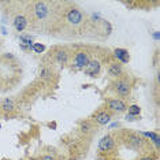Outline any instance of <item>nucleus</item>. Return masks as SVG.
I'll return each instance as SVG.
<instances>
[{
    "label": "nucleus",
    "instance_id": "1",
    "mask_svg": "<svg viewBox=\"0 0 160 160\" xmlns=\"http://www.w3.org/2000/svg\"><path fill=\"white\" fill-rule=\"evenodd\" d=\"M90 62V55L86 51H78L77 53L72 58V67L77 70H82L88 66V63Z\"/></svg>",
    "mask_w": 160,
    "mask_h": 160
},
{
    "label": "nucleus",
    "instance_id": "2",
    "mask_svg": "<svg viewBox=\"0 0 160 160\" xmlns=\"http://www.w3.org/2000/svg\"><path fill=\"white\" fill-rule=\"evenodd\" d=\"M66 19L72 26H79L83 22V14L78 8H70L66 14Z\"/></svg>",
    "mask_w": 160,
    "mask_h": 160
},
{
    "label": "nucleus",
    "instance_id": "3",
    "mask_svg": "<svg viewBox=\"0 0 160 160\" xmlns=\"http://www.w3.org/2000/svg\"><path fill=\"white\" fill-rule=\"evenodd\" d=\"M114 90L121 97H127V96H130L132 86H130V83L127 82L126 79H118V81L114 83Z\"/></svg>",
    "mask_w": 160,
    "mask_h": 160
},
{
    "label": "nucleus",
    "instance_id": "4",
    "mask_svg": "<svg viewBox=\"0 0 160 160\" xmlns=\"http://www.w3.org/2000/svg\"><path fill=\"white\" fill-rule=\"evenodd\" d=\"M49 12V7H48V3L45 2H37L34 4V15L38 21L41 19H45L47 15Z\"/></svg>",
    "mask_w": 160,
    "mask_h": 160
},
{
    "label": "nucleus",
    "instance_id": "5",
    "mask_svg": "<svg viewBox=\"0 0 160 160\" xmlns=\"http://www.w3.org/2000/svg\"><path fill=\"white\" fill-rule=\"evenodd\" d=\"M107 105H108V110L112 111V112H118V114H121V112H125L127 110V105L123 100L121 99H111L107 101Z\"/></svg>",
    "mask_w": 160,
    "mask_h": 160
},
{
    "label": "nucleus",
    "instance_id": "6",
    "mask_svg": "<svg viewBox=\"0 0 160 160\" xmlns=\"http://www.w3.org/2000/svg\"><path fill=\"white\" fill-rule=\"evenodd\" d=\"M100 68H101V64L99 60H90L88 63V66L83 68V71L89 77H97L100 72Z\"/></svg>",
    "mask_w": 160,
    "mask_h": 160
},
{
    "label": "nucleus",
    "instance_id": "7",
    "mask_svg": "<svg viewBox=\"0 0 160 160\" xmlns=\"http://www.w3.org/2000/svg\"><path fill=\"white\" fill-rule=\"evenodd\" d=\"M111 121V112H108V111H99L97 114H94L93 115V122H96L97 125H100V126H104V125H107V123H110Z\"/></svg>",
    "mask_w": 160,
    "mask_h": 160
},
{
    "label": "nucleus",
    "instance_id": "8",
    "mask_svg": "<svg viewBox=\"0 0 160 160\" xmlns=\"http://www.w3.org/2000/svg\"><path fill=\"white\" fill-rule=\"evenodd\" d=\"M28 18L22 15V14H18V15L14 17V21H12V25L15 28L17 32H23L25 29L28 28Z\"/></svg>",
    "mask_w": 160,
    "mask_h": 160
},
{
    "label": "nucleus",
    "instance_id": "9",
    "mask_svg": "<svg viewBox=\"0 0 160 160\" xmlns=\"http://www.w3.org/2000/svg\"><path fill=\"white\" fill-rule=\"evenodd\" d=\"M114 56L118 59V63L121 64H126L130 62V53L127 49H123V48H115L114 49Z\"/></svg>",
    "mask_w": 160,
    "mask_h": 160
},
{
    "label": "nucleus",
    "instance_id": "10",
    "mask_svg": "<svg viewBox=\"0 0 160 160\" xmlns=\"http://www.w3.org/2000/svg\"><path fill=\"white\" fill-rule=\"evenodd\" d=\"M115 145V140L112 138V136H104L103 138L100 140V144H99V149L101 152H108L114 148Z\"/></svg>",
    "mask_w": 160,
    "mask_h": 160
},
{
    "label": "nucleus",
    "instance_id": "11",
    "mask_svg": "<svg viewBox=\"0 0 160 160\" xmlns=\"http://www.w3.org/2000/svg\"><path fill=\"white\" fill-rule=\"evenodd\" d=\"M53 56H55V60L59 64H62V66H64V64L68 63V52H67L66 49H63V48L55 49V52H53Z\"/></svg>",
    "mask_w": 160,
    "mask_h": 160
},
{
    "label": "nucleus",
    "instance_id": "12",
    "mask_svg": "<svg viewBox=\"0 0 160 160\" xmlns=\"http://www.w3.org/2000/svg\"><path fill=\"white\" fill-rule=\"evenodd\" d=\"M108 74L114 78H119L123 74V66L118 62H114V63H110V67H108Z\"/></svg>",
    "mask_w": 160,
    "mask_h": 160
},
{
    "label": "nucleus",
    "instance_id": "13",
    "mask_svg": "<svg viewBox=\"0 0 160 160\" xmlns=\"http://www.w3.org/2000/svg\"><path fill=\"white\" fill-rule=\"evenodd\" d=\"M0 108L4 112H12L15 110V103H14L12 99H4L0 103Z\"/></svg>",
    "mask_w": 160,
    "mask_h": 160
},
{
    "label": "nucleus",
    "instance_id": "14",
    "mask_svg": "<svg viewBox=\"0 0 160 160\" xmlns=\"http://www.w3.org/2000/svg\"><path fill=\"white\" fill-rule=\"evenodd\" d=\"M79 129H81V132H83V133H90L94 130V126L90 121H83V122H81V125H79Z\"/></svg>",
    "mask_w": 160,
    "mask_h": 160
},
{
    "label": "nucleus",
    "instance_id": "15",
    "mask_svg": "<svg viewBox=\"0 0 160 160\" xmlns=\"http://www.w3.org/2000/svg\"><path fill=\"white\" fill-rule=\"evenodd\" d=\"M141 114V108L138 107V105H130L129 107V115H132V116H138Z\"/></svg>",
    "mask_w": 160,
    "mask_h": 160
},
{
    "label": "nucleus",
    "instance_id": "16",
    "mask_svg": "<svg viewBox=\"0 0 160 160\" xmlns=\"http://www.w3.org/2000/svg\"><path fill=\"white\" fill-rule=\"evenodd\" d=\"M51 70L48 67H41V70H40V78H42V79H48L49 77H51Z\"/></svg>",
    "mask_w": 160,
    "mask_h": 160
},
{
    "label": "nucleus",
    "instance_id": "17",
    "mask_svg": "<svg viewBox=\"0 0 160 160\" xmlns=\"http://www.w3.org/2000/svg\"><path fill=\"white\" fill-rule=\"evenodd\" d=\"M32 49H33L36 53H42L45 51V45L41 44V42H34L33 47H32Z\"/></svg>",
    "mask_w": 160,
    "mask_h": 160
},
{
    "label": "nucleus",
    "instance_id": "18",
    "mask_svg": "<svg viewBox=\"0 0 160 160\" xmlns=\"http://www.w3.org/2000/svg\"><path fill=\"white\" fill-rule=\"evenodd\" d=\"M40 160H56V159L53 158V156H51V155H45V156H42Z\"/></svg>",
    "mask_w": 160,
    "mask_h": 160
},
{
    "label": "nucleus",
    "instance_id": "19",
    "mask_svg": "<svg viewBox=\"0 0 160 160\" xmlns=\"http://www.w3.org/2000/svg\"><path fill=\"white\" fill-rule=\"evenodd\" d=\"M126 119H127V121H134V116H132V115L127 114V115H126Z\"/></svg>",
    "mask_w": 160,
    "mask_h": 160
},
{
    "label": "nucleus",
    "instance_id": "20",
    "mask_svg": "<svg viewBox=\"0 0 160 160\" xmlns=\"http://www.w3.org/2000/svg\"><path fill=\"white\" fill-rule=\"evenodd\" d=\"M141 160H153V159H152V158H142Z\"/></svg>",
    "mask_w": 160,
    "mask_h": 160
},
{
    "label": "nucleus",
    "instance_id": "21",
    "mask_svg": "<svg viewBox=\"0 0 160 160\" xmlns=\"http://www.w3.org/2000/svg\"><path fill=\"white\" fill-rule=\"evenodd\" d=\"M153 37H155L156 40H158V38H159V33H155V34H153Z\"/></svg>",
    "mask_w": 160,
    "mask_h": 160
},
{
    "label": "nucleus",
    "instance_id": "22",
    "mask_svg": "<svg viewBox=\"0 0 160 160\" xmlns=\"http://www.w3.org/2000/svg\"><path fill=\"white\" fill-rule=\"evenodd\" d=\"M21 160H23V159H21Z\"/></svg>",
    "mask_w": 160,
    "mask_h": 160
}]
</instances>
